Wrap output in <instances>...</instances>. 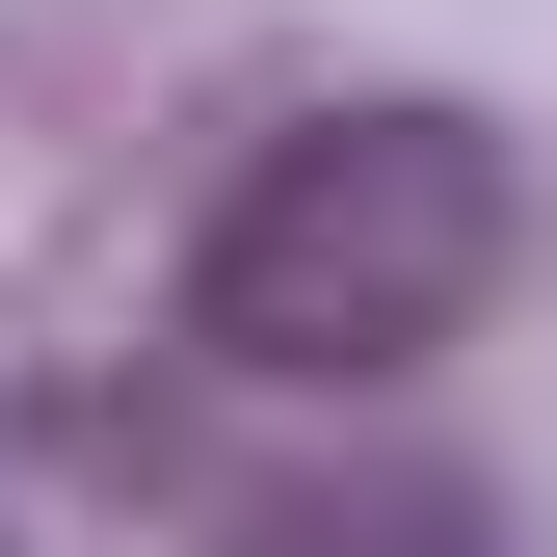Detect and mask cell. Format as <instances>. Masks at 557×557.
Wrapping results in <instances>:
<instances>
[{"label":"cell","instance_id":"cell-2","mask_svg":"<svg viewBox=\"0 0 557 557\" xmlns=\"http://www.w3.org/2000/svg\"><path fill=\"white\" fill-rule=\"evenodd\" d=\"M239 557H505L478 478H293V505H239Z\"/></svg>","mask_w":557,"mask_h":557},{"label":"cell","instance_id":"cell-1","mask_svg":"<svg viewBox=\"0 0 557 557\" xmlns=\"http://www.w3.org/2000/svg\"><path fill=\"white\" fill-rule=\"evenodd\" d=\"M531 186L478 107H293L265 160L186 213V345L265 398H372L425 372V345H478V293H505Z\"/></svg>","mask_w":557,"mask_h":557}]
</instances>
